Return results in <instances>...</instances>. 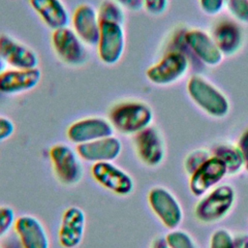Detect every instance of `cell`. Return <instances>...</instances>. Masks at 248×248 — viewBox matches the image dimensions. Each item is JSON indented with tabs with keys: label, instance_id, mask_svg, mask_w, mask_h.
Wrapping results in <instances>:
<instances>
[{
	"label": "cell",
	"instance_id": "obj_1",
	"mask_svg": "<svg viewBox=\"0 0 248 248\" xmlns=\"http://www.w3.org/2000/svg\"><path fill=\"white\" fill-rule=\"evenodd\" d=\"M153 119L151 108L139 101H124L109 111L108 121L113 129L124 135H136L150 126Z\"/></svg>",
	"mask_w": 248,
	"mask_h": 248
},
{
	"label": "cell",
	"instance_id": "obj_2",
	"mask_svg": "<svg viewBox=\"0 0 248 248\" xmlns=\"http://www.w3.org/2000/svg\"><path fill=\"white\" fill-rule=\"evenodd\" d=\"M191 99L205 112L214 117L227 115L230 105L227 98L202 77H192L187 84Z\"/></svg>",
	"mask_w": 248,
	"mask_h": 248
},
{
	"label": "cell",
	"instance_id": "obj_3",
	"mask_svg": "<svg viewBox=\"0 0 248 248\" xmlns=\"http://www.w3.org/2000/svg\"><path fill=\"white\" fill-rule=\"evenodd\" d=\"M49 159L58 180L65 185H76L83 176V167L77 151L64 143L49 149Z\"/></svg>",
	"mask_w": 248,
	"mask_h": 248
},
{
	"label": "cell",
	"instance_id": "obj_4",
	"mask_svg": "<svg viewBox=\"0 0 248 248\" xmlns=\"http://www.w3.org/2000/svg\"><path fill=\"white\" fill-rule=\"evenodd\" d=\"M234 199L235 194L232 186L228 184L218 186L199 202L195 208V215L204 223L220 220L231 210Z\"/></svg>",
	"mask_w": 248,
	"mask_h": 248
},
{
	"label": "cell",
	"instance_id": "obj_5",
	"mask_svg": "<svg viewBox=\"0 0 248 248\" xmlns=\"http://www.w3.org/2000/svg\"><path fill=\"white\" fill-rule=\"evenodd\" d=\"M147 200L151 210L166 228L174 230L178 227L183 218L182 208L169 190L154 187L149 191Z\"/></svg>",
	"mask_w": 248,
	"mask_h": 248
},
{
	"label": "cell",
	"instance_id": "obj_6",
	"mask_svg": "<svg viewBox=\"0 0 248 248\" xmlns=\"http://www.w3.org/2000/svg\"><path fill=\"white\" fill-rule=\"evenodd\" d=\"M101 61L107 65L117 63L125 48V34L122 24L100 21V35L97 43Z\"/></svg>",
	"mask_w": 248,
	"mask_h": 248
},
{
	"label": "cell",
	"instance_id": "obj_7",
	"mask_svg": "<svg viewBox=\"0 0 248 248\" xmlns=\"http://www.w3.org/2000/svg\"><path fill=\"white\" fill-rule=\"evenodd\" d=\"M91 174L94 180L102 187L118 196H127L134 190L132 176L112 162L93 164Z\"/></svg>",
	"mask_w": 248,
	"mask_h": 248
},
{
	"label": "cell",
	"instance_id": "obj_8",
	"mask_svg": "<svg viewBox=\"0 0 248 248\" xmlns=\"http://www.w3.org/2000/svg\"><path fill=\"white\" fill-rule=\"evenodd\" d=\"M51 43L58 57L66 64L78 66L85 62L87 51L84 43L73 29L66 26L53 30Z\"/></svg>",
	"mask_w": 248,
	"mask_h": 248
},
{
	"label": "cell",
	"instance_id": "obj_9",
	"mask_svg": "<svg viewBox=\"0 0 248 248\" xmlns=\"http://www.w3.org/2000/svg\"><path fill=\"white\" fill-rule=\"evenodd\" d=\"M187 67L186 56L179 50H170L147 69L146 77L154 84L166 85L181 78Z\"/></svg>",
	"mask_w": 248,
	"mask_h": 248
},
{
	"label": "cell",
	"instance_id": "obj_10",
	"mask_svg": "<svg viewBox=\"0 0 248 248\" xmlns=\"http://www.w3.org/2000/svg\"><path fill=\"white\" fill-rule=\"evenodd\" d=\"M228 173L225 163L215 155L204 161L192 174L189 187L194 196L201 197L219 183Z\"/></svg>",
	"mask_w": 248,
	"mask_h": 248
},
{
	"label": "cell",
	"instance_id": "obj_11",
	"mask_svg": "<svg viewBox=\"0 0 248 248\" xmlns=\"http://www.w3.org/2000/svg\"><path fill=\"white\" fill-rule=\"evenodd\" d=\"M110 122L102 117H86L75 121L67 129V137L75 144H81L113 135Z\"/></svg>",
	"mask_w": 248,
	"mask_h": 248
},
{
	"label": "cell",
	"instance_id": "obj_12",
	"mask_svg": "<svg viewBox=\"0 0 248 248\" xmlns=\"http://www.w3.org/2000/svg\"><path fill=\"white\" fill-rule=\"evenodd\" d=\"M135 149L140 160L148 167H157L165 157L164 142L160 133L148 126L135 135Z\"/></svg>",
	"mask_w": 248,
	"mask_h": 248
},
{
	"label": "cell",
	"instance_id": "obj_13",
	"mask_svg": "<svg viewBox=\"0 0 248 248\" xmlns=\"http://www.w3.org/2000/svg\"><path fill=\"white\" fill-rule=\"evenodd\" d=\"M86 217L84 211L78 206L68 207L62 215L58 241L63 248H77L83 239Z\"/></svg>",
	"mask_w": 248,
	"mask_h": 248
},
{
	"label": "cell",
	"instance_id": "obj_14",
	"mask_svg": "<svg viewBox=\"0 0 248 248\" xmlns=\"http://www.w3.org/2000/svg\"><path fill=\"white\" fill-rule=\"evenodd\" d=\"M76 151L81 160L89 163L112 162L119 157L122 151V143L116 137L109 136L78 144Z\"/></svg>",
	"mask_w": 248,
	"mask_h": 248
},
{
	"label": "cell",
	"instance_id": "obj_15",
	"mask_svg": "<svg viewBox=\"0 0 248 248\" xmlns=\"http://www.w3.org/2000/svg\"><path fill=\"white\" fill-rule=\"evenodd\" d=\"M14 229L22 248H49L48 234L39 219L32 215L16 218Z\"/></svg>",
	"mask_w": 248,
	"mask_h": 248
},
{
	"label": "cell",
	"instance_id": "obj_16",
	"mask_svg": "<svg viewBox=\"0 0 248 248\" xmlns=\"http://www.w3.org/2000/svg\"><path fill=\"white\" fill-rule=\"evenodd\" d=\"M0 56L15 69L37 68L39 63L35 51L6 34L0 35Z\"/></svg>",
	"mask_w": 248,
	"mask_h": 248
},
{
	"label": "cell",
	"instance_id": "obj_17",
	"mask_svg": "<svg viewBox=\"0 0 248 248\" xmlns=\"http://www.w3.org/2000/svg\"><path fill=\"white\" fill-rule=\"evenodd\" d=\"M42 72L38 68L8 69L0 75V92L16 94L35 88L40 82Z\"/></svg>",
	"mask_w": 248,
	"mask_h": 248
},
{
	"label": "cell",
	"instance_id": "obj_18",
	"mask_svg": "<svg viewBox=\"0 0 248 248\" xmlns=\"http://www.w3.org/2000/svg\"><path fill=\"white\" fill-rule=\"evenodd\" d=\"M74 31L80 40L89 46H97L100 35L98 12L88 4L79 5L72 16Z\"/></svg>",
	"mask_w": 248,
	"mask_h": 248
},
{
	"label": "cell",
	"instance_id": "obj_19",
	"mask_svg": "<svg viewBox=\"0 0 248 248\" xmlns=\"http://www.w3.org/2000/svg\"><path fill=\"white\" fill-rule=\"evenodd\" d=\"M184 41L193 52L205 64L214 66L221 62L222 52L206 33L201 30H190L185 33Z\"/></svg>",
	"mask_w": 248,
	"mask_h": 248
},
{
	"label": "cell",
	"instance_id": "obj_20",
	"mask_svg": "<svg viewBox=\"0 0 248 248\" xmlns=\"http://www.w3.org/2000/svg\"><path fill=\"white\" fill-rule=\"evenodd\" d=\"M29 3L49 28L56 30L68 25L70 16L61 0H29Z\"/></svg>",
	"mask_w": 248,
	"mask_h": 248
},
{
	"label": "cell",
	"instance_id": "obj_21",
	"mask_svg": "<svg viewBox=\"0 0 248 248\" xmlns=\"http://www.w3.org/2000/svg\"><path fill=\"white\" fill-rule=\"evenodd\" d=\"M240 39L239 29L230 21L220 22L214 30V41L222 53L234 52L239 46Z\"/></svg>",
	"mask_w": 248,
	"mask_h": 248
},
{
	"label": "cell",
	"instance_id": "obj_22",
	"mask_svg": "<svg viewBox=\"0 0 248 248\" xmlns=\"http://www.w3.org/2000/svg\"><path fill=\"white\" fill-rule=\"evenodd\" d=\"M213 153L225 163L228 173H236L246 162L238 147L232 145H219L214 149Z\"/></svg>",
	"mask_w": 248,
	"mask_h": 248
},
{
	"label": "cell",
	"instance_id": "obj_23",
	"mask_svg": "<svg viewBox=\"0 0 248 248\" xmlns=\"http://www.w3.org/2000/svg\"><path fill=\"white\" fill-rule=\"evenodd\" d=\"M98 16L100 21H108L122 24L124 12L122 7L113 0H105L99 7Z\"/></svg>",
	"mask_w": 248,
	"mask_h": 248
},
{
	"label": "cell",
	"instance_id": "obj_24",
	"mask_svg": "<svg viewBox=\"0 0 248 248\" xmlns=\"http://www.w3.org/2000/svg\"><path fill=\"white\" fill-rule=\"evenodd\" d=\"M166 240L170 248H197L191 236L183 231L174 230L169 232Z\"/></svg>",
	"mask_w": 248,
	"mask_h": 248
},
{
	"label": "cell",
	"instance_id": "obj_25",
	"mask_svg": "<svg viewBox=\"0 0 248 248\" xmlns=\"http://www.w3.org/2000/svg\"><path fill=\"white\" fill-rule=\"evenodd\" d=\"M210 248H238L232 234L224 229L215 231L210 238Z\"/></svg>",
	"mask_w": 248,
	"mask_h": 248
},
{
	"label": "cell",
	"instance_id": "obj_26",
	"mask_svg": "<svg viewBox=\"0 0 248 248\" xmlns=\"http://www.w3.org/2000/svg\"><path fill=\"white\" fill-rule=\"evenodd\" d=\"M16 220V213L12 207L7 205L0 206V238L14 228Z\"/></svg>",
	"mask_w": 248,
	"mask_h": 248
},
{
	"label": "cell",
	"instance_id": "obj_27",
	"mask_svg": "<svg viewBox=\"0 0 248 248\" xmlns=\"http://www.w3.org/2000/svg\"><path fill=\"white\" fill-rule=\"evenodd\" d=\"M209 157L208 153L203 149H199L190 153L185 160V170L188 173L192 174Z\"/></svg>",
	"mask_w": 248,
	"mask_h": 248
},
{
	"label": "cell",
	"instance_id": "obj_28",
	"mask_svg": "<svg viewBox=\"0 0 248 248\" xmlns=\"http://www.w3.org/2000/svg\"><path fill=\"white\" fill-rule=\"evenodd\" d=\"M228 6L237 19L248 22V0H229Z\"/></svg>",
	"mask_w": 248,
	"mask_h": 248
},
{
	"label": "cell",
	"instance_id": "obj_29",
	"mask_svg": "<svg viewBox=\"0 0 248 248\" xmlns=\"http://www.w3.org/2000/svg\"><path fill=\"white\" fill-rule=\"evenodd\" d=\"M15 132L14 122L5 116H0V141L9 139Z\"/></svg>",
	"mask_w": 248,
	"mask_h": 248
},
{
	"label": "cell",
	"instance_id": "obj_30",
	"mask_svg": "<svg viewBox=\"0 0 248 248\" xmlns=\"http://www.w3.org/2000/svg\"><path fill=\"white\" fill-rule=\"evenodd\" d=\"M168 0H143V6L146 11L152 15L162 14L167 7Z\"/></svg>",
	"mask_w": 248,
	"mask_h": 248
},
{
	"label": "cell",
	"instance_id": "obj_31",
	"mask_svg": "<svg viewBox=\"0 0 248 248\" xmlns=\"http://www.w3.org/2000/svg\"><path fill=\"white\" fill-rule=\"evenodd\" d=\"M202 9L208 15H215L223 7L224 0H200Z\"/></svg>",
	"mask_w": 248,
	"mask_h": 248
},
{
	"label": "cell",
	"instance_id": "obj_32",
	"mask_svg": "<svg viewBox=\"0 0 248 248\" xmlns=\"http://www.w3.org/2000/svg\"><path fill=\"white\" fill-rule=\"evenodd\" d=\"M121 7L131 11H139L143 6V0H113Z\"/></svg>",
	"mask_w": 248,
	"mask_h": 248
},
{
	"label": "cell",
	"instance_id": "obj_33",
	"mask_svg": "<svg viewBox=\"0 0 248 248\" xmlns=\"http://www.w3.org/2000/svg\"><path fill=\"white\" fill-rule=\"evenodd\" d=\"M238 149L242 153L246 163L248 162V129L241 135L239 140H238Z\"/></svg>",
	"mask_w": 248,
	"mask_h": 248
},
{
	"label": "cell",
	"instance_id": "obj_34",
	"mask_svg": "<svg viewBox=\"0 0 248 248\" xmlns=\"http://www.w3.org/2000/svg\"><path fill=\"white\" fill-rule=\"evenodd\" d=\"M151 248H170L168 244L166 237H157L151 245Z\"/></svg>",
	"mask_w": 248,
	"mask_h": 248
},
{
	"label": "cell",
	"instance_id": "obj_35",
	"mask_svg": "<svg viewBox=\"0 0 248 248\" xmlns=\"http://www.w3.org/2000/svg\"><path fill=\"white\" fill-rule=\"evenodd\" d=\"M4 68H5V62H4V60L2 59V57L0 56V75H1V73L4 71Z\"/></svg>",
	"mask_w": 248,
	"mask_h": 248
},
{
	"label": "cell",
	"instance_id": "obj_36",
	"mask_svg": "<svg viewBox=\"0 0 248 248\" xmlns=\"http://www.w3.org/2000/svg\"><path fill=\"white\" fill-rule=\"evenodd\" d=\"M241 248H248V240H246V241L243 243V245H242Z\"/></svg>",
	"mask_w": 248,
	"mask_h": 248
},
{
	"label": "cell",
	"instance_id": "obj_37",
	"mask_svg": "<svg viewBox=\"0 0 248 248\" xmlns=\"http://www.w3.org/2000/svg\"><path fill=\"white\" fill-rule=\"evenodd\" d=\"M246 169H247V170H248V162H247V164H246Z\"/></svg>",
	"mask_w": 248,
	"mask_h": 248
},
{
	"label": "cell",
	"instance_id": "obj_38",
	"mask_svg": "<svg viewBox=\"0 0 248 248\" xmlns=\"http://www.w3.org/2000/svg\"><path fill=\"white\" fill-rule=\"evenodd\" d=\"M0 248H1V247H0Z\"/></svg>",
	"mask_w": 248,
	"mask_h": 248
}]
</instances>
